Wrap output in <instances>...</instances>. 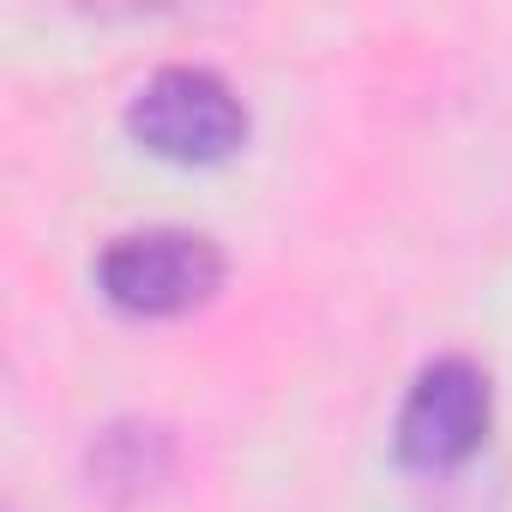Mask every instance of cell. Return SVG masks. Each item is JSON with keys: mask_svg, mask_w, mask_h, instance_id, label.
Instances as JSON below:
<instances>
[{"mask_svg": "<svg viewBox=\"0 0 512 512\" xmlns=\"http://www.w3.org/2000/svg\"><path fill=\"white\" fill-rule=\"evenodd\" d=\"M91 278H97V296L127 320H181V314H199L205 302H217L229 260L205 229L157 223V229L115 235L97 253Z\"/></svg>", "mask_w": 512, "mask_h": 512, "instance_id": "cell-1", "label": "cell"}, {"mask_svg": "<svg viewBox=\"0 0 512 512\" xmlns=\"http://www.w3.org/2000/svg\"><path fill=\"white\" fill-rule=\"evenodd\" d=\"M127 133L175 169H217L247 145V109L211 67H157L127 97Z\"/></svg>", "mask_w": 512, "mask_h": 512, "instance_id": "cell-2", "label": "cell"}, {"mask_svg": "<svg viewBox=\"0 0 512 512\" xmlns=\"http://www.w3.org/2000/svg\"><path fill=\"white\" fill-rule=\"evenodd\" d=\"M488 428H494L488 374L470 356H440L410 380V392L398 404V422H392V452H398L404 470L452 476L488 446Z\"/></svg>", "mask_w": 512, "mask_h": 512, "instance_id": "cell-3", "label": "cell"}]
</instances>
